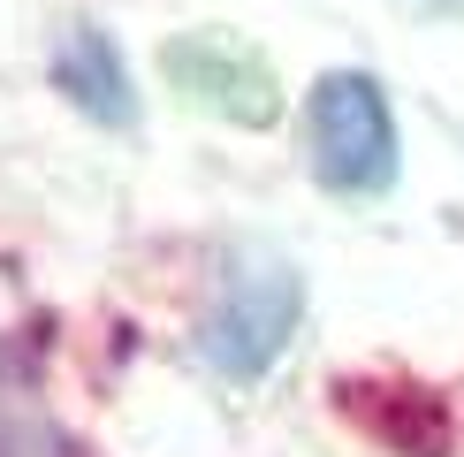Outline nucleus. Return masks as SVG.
Listing matches in <instances>:
<instances>
[{
  "mask_svg": "<svg viewBox=\"0 0 464 457\" xmlns=\"http://www.w3.org/2000/svg\"><path fill=\"white\" fill-rule=\"evenodd\" d=\"M53 84H62L69 100L92 114V122H107V130H130V122H138V84H130V62L114 53V38L92 31V24L62 38V53H53Z\"/></svg>",
  "mask_w": 464,
  "mask_h": 457,
  "instance_id": "4",
  "label": "nucleus"
},
{
  "mask_svg": "<svg viewBox=\"0 0 464 457\" xmlns=\"http://www.w3.org/2000/svg\"><path fill=\"white\" fill-rule=\"evenodd\" d=\"M297 320H304V275L266 244H237L198 313V351L221 381H259L282 366Z\"/></svg>",
  "mask_w": 464,
  "mask_h": 457,
  "instance_id": "1",
  "label": "nucleus"
},
{
  "mask_svg": "<svg viewBox=\"0 0 464 457\" xmlns=\"http://www.w3.org/2000/svg\"><path fill=\"white\" fill-rule=\"evenodd\" d=\"M304 138H313V176L335 199H381L403 176V130L373 69H327L304 100Z\"/></svg>",
  "mask_w": 464,
  "mask_h": 457,
  "instance_id": "2",
  "label": "nucleus"
},
{
  "mask_svg": "<svg viewBox=\"0 0 464 457\" xmlns=\"http://www.w3.org/2000/svg\"><path fill=\"white\" fill-rule=\"evenodd\" d=\"M160 69H168V84H176L190 107L221 114V122H237V130H266L282 114L275 69H266L244 38H228V31H183V38H168Z\"/></svg>",
  "mask_w": 464,
  "mask_h": 457,
  "instance_id": "3",
  "label": "nucleus"
}]
</instances>
